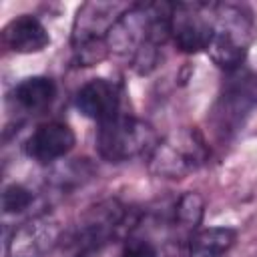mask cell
<instances>
[{
  "label": "cell",
  "mask_w": 257,
  "mask_h": 257,
  "mask_svg": "<svg viewBox=\"0 0 257 257\" xmlns=\"http://www.w3.org/2000/svg\"><path fill=\"white\" fill-rule=\"evenodd\" d=\"M209 157L211 149L201 131L195 126H183L161 139L147 161L149 171L155 177L179 181L205 167L209 163Z\"/></svg>",
  "instance_id": "277c9868"
},
{
  "label": "cell",
  "mask_w": 257,
  "mask_h": 257,
  "mask_svg": "<svg viewBox=\"0 0 257 257\" xmlns=\"http://www.w3.org/2000/svg\"><path fill=\"white\" fill-rule=\"evenodd\" d=\"M76 135L62 120L40 122L24 143V153L38 165H56L74 149Z\"/></svg>",
  "instance_id": "30bf717a"
},
{
  "label": "cell",
  "mask_w": 257,
  "mask_h": 257,
  "mask_svg": "<svg viewBox=\"0 0 257 257\" xmlns=\"http://www.w3.org/2000/svg\"><path fill=\"white\" fill-rule=\"evenodd\" d=\"M56 98V84L50 76H26L12 88V100L24 114L44 112Z\"/></svg>",
  "instance_id": "5bb4252c"
},
{
  "label": "cell",
  "mask_w": 257,
  "mask_h": 257,
  "mask_svg": "<svg viewBox=\"0 0 257 257\" xmlns=\"http://www.w3.org/2000/svg\"><path fill=\"white\" fill-rule=\"evenodd\" d=\"M120 102H122L120 84L108 78H90L74 94L76 110L82 116L94 120L96 124L120 114L122 112Z\"/></svg>",
  "instance_id": "8fae6325"
},
{
  "label": "cell",
  "mask_w": 257,
  "mask_h": 257,
  "mask_svg": "<svg viewBox=\"0 0 257 257\" xmlns=\"http://www.w3.org/2000/svg\"><path fill=\"white\" fill-rule=\"evenodd\" d=\"M229 74L231 78L225 84V92L221 94L215 110L223 131L243 124L245 116L257 106V74L243 72L241 68Z\"/></svg>",
  "instance_id": "9c48e42d"
},
{
  "label": "cell",
  "mask_w": 257,
  "mask_h": 257,
  "mask_svg": "<svg viewBox=\"0 0 257 257\" xmlns=\"http://www.w3.org/2000/svg\"><path fill=\"white\" fill-rule=\"evenodd\" d=\"M237 243V231L233 227L217 225L195 231L183 245L187 257H225Z\"/></svg>",
  "instance_id": "9a60e30c"
},
{
  "label": "cell",
  "mask_w": 257,
  "mask_h": 257,
  "mask_svg": "<svg viewBox=\"0 0 257 257\" xmlns=\"http://www.w3.org/2000/svg\"><path fill=\"white\" fill-rule=\"evenodd\" d=\"M126 8L118 2H84L78 6L70 30V46L78 64L90 66L108 54L106 36Z\"/></svg>",
  "instance_id": "5b68a950"
},
{
  "label": "cell",
  "mask_w": 257,
  "mask_h": 257,
  "mask_svg": "<svg viewBox=\"0 0 257 257\" xmlns=\"http://www.w3.org/2000/svg\"><path fill=\"white\" fill-rule=\"evenodd\" d=\"M255 34V16L249 6L235 2H211L209 58L223 70L235 72L243 66Z\"/></svg>",
  "instance_id": "3957f363"
},
{
  "label": "cell",
  "mask_w": 257,
  "mask_h": 257,
  "mask_svg": "<svg viewBox=\"0 0 257 257\" xmlns=\"http://www.w3.org/2000/svg\"><path fill=\"white\" fill-rule=\"evenodd\" d=\"M64 237L62 223L52 213H38L18 227L6 239L8 257H42L60 245Z\"/></svg>",
  "instance_id": "ba28073f"
},
{
  "label": "cell",
  "mask_w": 257,
  "mask_h": 257,
  "mask_svg": "<svg viewBox=\"0 0 257 257\" xmlns=\"http://www.w3.org/2000/svg\"><path fill=\"white\" fill-rule=\"evenodd\" d=\"M2 42L16 54H38L50 44V34L34 14L14 16L2 30Z\"/></svg>",
  "instance_id": "4fadbf2b"
},
{
  "label": "cell",
  "mask_w": 257,
  "mask_h": 257,
  "mask_svg": "<svg viewBox=\"0 0 257 257\" xmlns=\"http://www.w3.org/2000/svg\"><path fill=\"white\" fill-rule=\"evenodd\" d=\"M120 257H161L157 245L147 239V237H137V235H128Z\"/></svg>",
  "instance_id": "ac0fdd59"
},
{
  "label": "cell",
  "mask_w": 257,
  "mask_h": 257,
  "mask_svg": "<svg viewBox=\"0 0 257 257\" xmlns=\"http://www.w3.org/2000/svg\"><path fill=\"white\" fill-rule=\"evenodd\" d=\"M171 4H128L106 36L108 54H116L139 72L149 74L161 62V50L169 38Z\"/></svg>",
  "instance_id": "6da1fadb"
},
{
  "label": "cell",
  "mask_w": 257,
  "mask_h": 257,
  "mask_svg": "<svg viewBox=\"0 0 257 257\" xmlns=\"http://www.w3.org/2000/svg\"><path fill=\"white\" fill-rule=\"evenodd\" d=\"M141 219L133 215V209L122 205L118 199H104L88 207L78 223L64 233L60 247L64 257H96L110 241L118 235L137 229Z\"/></svg>",
  "instance_id": "7a4b0ae2"
},
{
  "label": "cell",
  "mask_w": 257,
  "mask_h": 257,
  "mask_svg": "<svg viewBox=\"0 0 257 257\" xmlns=\"http://www.w3.org/2000/svg\"><path fill=\"white\" fill-rule=\"evenodd\" d=\"M169 38L185 54L207 50L211 38V2L171 4Z\"/></svg>",
  "instance_id": "52a82bcc"
},
{
  "label": "cell",
  "mask_w": 257,
  "mask_h": 257,
  "mask_svg": "<svg viewBox=\"0 0 257 257\" xmlns=\"http://www.w3.org/2000/svg\"><path fill=\"white\" fill-rule=\"evenodd\" d=\"M34 203V193L22 183H10L2 191V211L4 215H20Z\"/></svg>",
  "instance_id": "e0dca14e"
},
{
  "label": "cell",
  "mask_w": 257,
  "mask_h": 257,
  "mask_svg": "<svg viewBox=\"0 0 257 257\" xmlns=\"http://www.w3.org/2000/svg\"><path fill=\"white\" fill-rule=\"evenodd\" d=\"M203 215H205L203 197L195 191H189L179 195L165 211H161V223L173 235L175 241H181L185 245L187 239L201 229Z\"/></svg>",
  "instance_id": "7c38bea8"
},
{
  "label": "cell",
  "mask_w": 257,
  "mask_h": 257,
  "mask_svg": "<svg viewBox=\"0 0 257 257\" xmlns=\"http://www.w3.org/2000/svg\"><path fill=\"white\" fill-rule=\"evenodd\" d=\"M94 143L100 159L108 163H126L137 157H149L159 139L147 120L120 112L98 124Z\"/></svg>",
  "instance_id": "8992f818"
},
{
  "label": "cell",
  "mask_w": 257,
  "mask_h": 257,
  "mask_svg": "<svg viewBox=\"0 0 257 257\" xmlns=\"http://www.w3.org/2000/svg\"><path fill=\"white\" fill-rule=\"evenodd\" d=\"M94 175V169L86 159H72V161H58L52 165L50 175L46 177V185L58 193H70L78 187H82L86 181H90Z\"/></svg>",
  "instance_id": "2e32d148"
}]
</instances>
